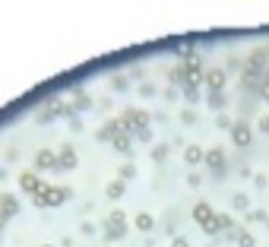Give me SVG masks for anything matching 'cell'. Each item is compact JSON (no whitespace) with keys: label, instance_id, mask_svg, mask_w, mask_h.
I'll use <instances>...</instances> for the list:
<instances>
[{"label":"cell","instance_id":"obj_24","mask_svg":"<svg viewBox=\"0 0 269 247\" xmlns=\"http://www.w3.org/2000/svg\"><path fill=\"white\" fill-rule=\"evenodd\" d=\"M193 118H196L193 111H184V114H181V121H184V124H193Z\"/></svg>","mask_w":269,"mask_h":247},{"label":"cell","instance_id":"obj_7","mask_svg":"<svg viewBox=\"0 0 269 247\" xmlns=\"http://www.w3.org/2000/svg\"><path fill=\"white\" fill-rule=\"evenodd\" d=\"M117 137H130L127 130H123V124H120V118H114V121H108L101 130H98V140L101 143H114Z\"/></svg>","mask_w":269,"mask_h":247},{"label":"cell","instance_id":"obj_10","mask_svg":"<svg viewBox=\"0 0 269 247\" xmlns=\"http://www.w3.org/2000/svg\"><path fill=\"white\" fill-rule=\"evenodd\" d=\"M231 140H235L238 146H250V127L244 121H235L231 124Z\"/></svg>","mask_w":269,"mask_h":247},{"label":"cell","instance_id":"obj_6","mask_svg":"<svg viewBox=\"0 0 269 247\" xmlns=\"http://www.w3.org/2000/svg\"><path fill=\"white\" fill-rule=\"evenodd\" d=\"M127 235V216L114 209V213H108V222H105V241H120Z\"/></svg>","mask_w":269,"mask_h":247},{"label":"cell","instance_id":"obj_1","mask_svg":"<svg viewBox=\"0 0 269 247\" xmlns=\"http://www.w3.org/2000/svg\"><path fill=\"white\" fill-rule=\"evenodd\" d=\"M266 67H269V48H254V51H250V57L244 61L241 86L250 89V92H260L263 76H266Z\"/></svg>","mask_w":269,"mask_h":247},{"label":"cell","instance_id":"obj_12","mask_svg":"<svg viewBox=\"0 0 269 247\" xmlns=\"http://www.w3.org/2000/svg\"><path fill=\"white\" fill-rule=\"evenodd\" d=\"M19 187L26 190V194H32V197H35V194H38V190H42V181L35 178L32 171H23V175H19Z\"/></svg>","mask_w":269,"mask_h":247},{"label":"cell","instance_id":"obj_27","mask_svg":"<svg viewBox=\"0 0 269 247\" xmlns=\"http://www.w3.org/2000/svg\"><path fill=\"white\" fill-rule=\"evenodd\" d=\"M42 247H51V244H42Z\"/></svg>","mask_w":269,"mask_h":247},{"label":"cell","instance_id":"obj_8","mask_svg":"<svg viewBox=\"0 0 269 247\" xmlns=\"http://www.w3.org/2000/svg\"><path fill=\"white\" fill-rule=\"evenodd\" d=\"M57 168H60V171L76 168V149L70 146V143H64V146H60V152H57Z\"/></svg>","mask_w":269,"mask_h":247},{"label":"cell","instance_id":"obj_4","mask_svg":"<svg viewBox=\"0 0 269 247\" xmlns=\"http://www.w3.org/2000/svg\"><path fill=\"white\" fill-rule=\"evenodd\" d=\"M67 200H70V187H48V184H42V190L32 197L35 206H60Z\"/></svg>","mask_w":269,"mask_h":247},{"label":"cell","instance_id":"obj_20","mask_svg":"<svg viewBox=\"0 0 269 247\" xmlns=\"http://www.w3.org/2000/svg\"><path fill=\"white\" fill-rule=\"evenodd\" d=\"M222 102H225V99H222V92H212V95H209V105H212V108H219Z\"/></svg>","mask_w":269,"mask_h":247},{"label":"cell","instance_id":"obj_9","mask_svg":"<svg viewBox=\"0 0 269 247\" xmlns=\"http://www.w3.org/2000/svg\"><path fill=\"white\" fill-rule=\"evenodd\" d=\"M206 86H209V92H222L225 89V70H219V67H212V70H206Z\"/></svg>","mask_w":269,"mask_h":247},{"label":"cell","instance_id":"obj_26","mask_svg":"<svg viewBox=\"0 0 269 247\" xmlns=\"http://www.w3.org/2000/svg\"><path fill=\"white\" fill-rule=\"evenodd\" d=\"M4 222H7V216H4V213H0V232H4Z\"/></svg>","mask_w":269,"mask_h":247},{"label":"cell","instance_id":"obj_17","mask_svg":"<svg viewBox=\"0 0 269 247\" xmlns=\"http://www.w3.org/2000/svg\"><path fill=\"white\" fill-rule=\"evenodd\" d=\"M123 194V181H111V184H108V197H111V200H117Z\"/></svg>","mask_w":269,"mask_h":247},{"label":"cell","instance_id":"obj_2","mask_svg":"<svg viewBox=\"0 0 269 247\" xmlns=\"http://www.w3.org/2000/svg\"><path fill=\"white\" fill-rule=\"evenodd\" d=\"M181 70H184V92H196V86H200L203 80V64H200V57L196 54H187L184 61H181Z\"/></svg>","mask_w":269,"mask_h":247},{"label":"cell","instance_id":"obj_19","mask_svg":"<svg viewBox=\"0 0 269 247\" xmlns=\"http://www.w3.org/2000/svg\"><path fill=\"white\" fill-rule=\"evenodd\" d=\"M238 244L241 247H254V238H250L247 232H238Z\"/></svg>","mask_w":269,"mask_h":247},{"label":"cell","instance_id":"obj_5","mask_svg":"<svg viewBox=\"0 0 269 247\" xmlns=\"http://www.w3.org/2000/svg\"><path fill=\"white\" fill-rule=\"evenodd\" d=\"M120 124H123V130H127L130 137H139L142 130H149V114H146V111L130 108V111H123V114H120Z\"/></svg>","mask_w":269,"mask_h":247},{"label":"cell","instance_id":"obj_15","mask_svg":"<svg viewBox=\"0 0 269 247\" xmlns=\"http://www.w3.org/2000/svg\"><path fill=\"white\" fill-rule=\"evenodd\" d=\"M203 159H206V152H203L200 146H187V149H184V162H187V165H200Z\"/></svg>","mask_w":269,"mask_h":247},{"label":"cell","instance_id":"obj_25","mask_svg":"<svg viewBox=\"0 0 269 247\" xmlns=\"http://www.w3.org/2000/svg\"><path fill=\"white\" fill-rule=\"evenodd\" d=\"M174 247H190V244H187V238H177V241H174Z\"/></svg>","mask_w":269,"mask_h":247},{"label":"cell","instance_id":"obj_11","mask_svg":"<svg viewBox=\"0 0 269 247\" xmlns=\"http://www.w3.org/2000/svg\"><path fill=\"white\" fill-rule=\"evenodd\" d=\"M35 168L45 171V168H57V156H54L51 149H38V156H35Z\"/></svg>","mask_w":269,"mask_h":247},{"label":"cell","instance_id":"obj_13","mask_svg":"<svg viewBox=\"0 0 269 247\" xmlns=\"http://www.w3.org/2000/svg\"><path fill=\"white\" fill-rule=\"evenodd\" d=\"M0 213H4L7 219L19 213V203H16V197H13V194H0Z\"/></svg>","mask_w":269,"mask_h":247},{"label":"cell","instance_id":"obj_28","mask_svg":"<svg viewBox=\"0 0 269 247\" xmlns=\"http://www.w3.org/2000/svg\"><path fill=\"white\" fill-rule=\"evenodd\" d=\"M0 175H4V171H0Z\"/></svg>","mask_w":269,"mask_h":247},{"label":"cell","instance_id":"obj_14","mask_svg":"<svg viewBox=\"0 0 269 247\" xmlns=\"http://www.w3.org/2000/svg\"><path fill=\"white\" fill-rule=\"evenodd\" d=\"M209 168H215V171H219L222 165H225V152L219 149V146H215V149H206V159H203Z\"/></svg>","mask_w":269,"mask_h":247},{"label":"cell","instance_id":"obj_16","mask_svg":"<svg viewBox=\"0 0 269 247\" xmlns=\"http://www.w3.org/2000/svg\"><path fill=\"white\" fill-rule=\"evenodd\" d=\"M133 225L139 228V232H152V228H155V219H152V216H146V213H139V216L133 219Z\"/></svg>","mask_w":269,"mask_h":247},{"label":"cell","instance_id":"obj_23","mask_svg":"<svg viewBox=\"0 0 269 247\" xmlns=\"http://www.w3.org/2000/svg\"><path fill=\"white\" fill-rule=\"evenodd\" d=\"M235 206H238V209H247V197H244V194H238V197H235Z\"/></svg>","mask_w":269,"mask_h":247},{"label":"cell","instance_id":"obj_21","mask_svg":"<svg viewBox=\"0 0 269 247\" xmlns=\"http://www.w3.org/2000/svg\"><path fill=\"white\" fill-rule=\"evenodd\" d=\"M165 156H168V146H158V149L152 152V159H155V162H161V159H165Z\"/></svg>","mask_w":269,"mask_h":247},{"label":"cell","instance_id":"obj_3","mask_svg":"<svg viewBox=\"0 0 269 247\" xmlns=\"http://www.w3.org/2000/svg\"><path fill=\"white\" fill-rule=\"evenodd\" d=\"M193 219H196V225H200L206 235H219L222 232V228H219V216H215V209L209 203H196L193 206Z\"/></svg>","mask_w":269,"mask_h":247},{"label":"cell","instance_id":"obj_22","mask_svg":"<svg viewBox=\"0 0 269 247\" xmlns=\"http://www.w3.org/2000/svg\"><path fill=\"white\" fill-rule=\"evenodd\" d=\"M260 130L266 133V137H269V114H263V118H260Z\"/></svg>","mask_w":269,"mask_h":247},{"label":"cell","instance_id":"obj_18","mask_svg":"<svg viewBox=\"0 0 269 247\" xmlns=\"http://www.w3.org/2000/svg\"><path fill=\"white\" fill-rule=\"evenodd\" d=\"M114 149H117V152H130V149H133L130 137H117V140H114Z\"/></svg>","mask_w":269,"mask_h":247}]
</instances>
